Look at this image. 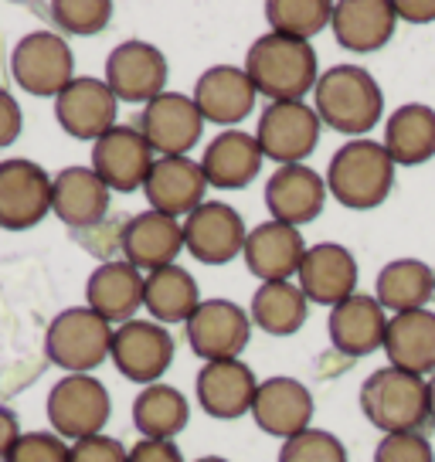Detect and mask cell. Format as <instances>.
<instances>
[{"label": "cell", "instance_id": "obj_1", "mask_svg": "<svg viewBox=\"0 0 435 462\" xmlns=\"http://www.w3.org/2000/svg\"><path fill=\"white\" fill-rule=\"evenodd\" d=\"M245 75L259 96L269 102H303L319 82L317 51L310 42L282 38V34H262L252 42L245 55Z\"/></svg>", "mask_w": 435, "mask_h": 462}, {"label": "cell", "instance_id": "obj_2", "mask_svg": "<svg viewBox=\"0 0 435 462\" xmlns=\"http://www.w3.org/2000/svg\"><path fill=\"white\" fill-rule=\"evenodd\" d=\"M313 109L319 123L347 136H361L381 119L384 96L375 75L361 65H334L319 72V82L313 88Z\"/></svg>", "mask_w": 435, "mask_h": 462}, {"label": "cell", "instance_id": "obj_3", "mask_svg": "<svg viewBox=\"0 0 435 462\" xmlns=\"http://www.w3.org/2000/svg\"><path fill=\"white\" fill-rule=\"evenodd\" d=\"M392 188L394 160L388 157L384 143L375 140H350L327 167V190L350 211H375L388 201Z\"/></svg>", "mask_w": 435, "mask_h": 462}, {"label": "cell", "instance_id": "obj_4", "mask_svg": "<svg viewBox=\"0 0 435 462\" xmlns=\"http://www.w3.org/2000/svg\"><path fill=\"white\" fill-rule=\"evenodd\" d=\"M361 411L384 435L419 432L429 421V381L388 364L361 384Z\"/></svg>", "mask_w": 435, "mask_h": 462}, {"label": "cell", "instance_id": "obj_5", "mask_svg": "<svg viewBox=\"0 0 435 462\" xmlns=\"http://www.w3.org/2000/svg\"><path fill=\"white\" fill-rule=\"evenodd\" d=\"M113 323H106L88 306H72L51 319L44 333V354L69 374H88L113 354Z\"/></svg>", "mask_w": 435, "mask_h": 462}, {"label": "cell", "instance_id": "obj_6", "mask_svg": "<svg viewBox=\"0 0 435 462\" xmlns=\"http://www.w3.org/2000/svg\"><path fill=\"white\" fill-rule=\"evenodd\" d=\"M113 402L96 374H65L48 391V425L59 439H92L102 435Z\"/></svg>", "mask_w": 435, "mask_h": 462}, {"label": "cell", "instance_id": "obj_7", "mask_svg": "<svg viewBox=\"0 0 435 462\" xmlns=\"http://www.w3.org/2000/svg\"><path fill=\"white\" fill-rule=\"evenodd\" d=\"M11 72L14 82L28 96L42 99H59L75 79V55L69 42L51 34V31H31L14 44L11 55Z\"/></svg>", "mask_w": 435, "mask_h": 462}, {"label": "cell", "instance_id": "obj_8", "mask_svg": "<svg viewBox=\"0 0 435 462\" xmlns=\"http://www.w3.org/2000/svg\"><path fill=\"white\" fill-rule=\"evenodd\" d=\"M319 130L323 123L310 102H269L259 116L255 140L265 157L276 160L279 167H290L303 163L317 150Z\"/></svg>", "mask_w": 435, "mask_h": 462}, {"label": "cell", "instance_id": "obj_9", "mask_svg": "<svg viewBox=\"0 0 435 462\" xmlns=\"http://www.w3.org/2000/svg\"><path fill=\"white\" fill-rule=\"evenodd\" d=\"M51 215V173L24 157L0 160V228L28 231Z\"/></svg>", "mask_w": 435, "mask_h": 462}, {"label": "cell", "instance_id": "obj_10", "mask_svg": "<svg viewBox=\"0 0 435 462\" xmlns=\"http://www.w3.org/2000/svg\"><path fill=\"white\" fill-rule=\"evenodd\" d=\"M153 163H157V150L146 143L140 126H113L92 143V171L99 173L106 188L119 194L143 190Z\"/></svg>", "mask_w": 435, "mask_h": 462}, {"label": "cell", "instance_id": "obj_11", "mask_svg": "<svg viewBox=\"0 0 435 462\" xmlns=\"http://www.w3.org/2000/svg\"><path fill=\"white\" fill-rule=\"evenodd\" d=\"M184 327H188L190 350L204 364L238 361V354L245 350L252 337V317L232 300H204Z\"/></svg>", "mask_w": 435, "mask_h": 462}, {"label": "cell", "instance_id": "obj_12", "mask_svg": "<svg viewBox=\"0 0 435 462\" xmlns=\"http://www.w3.org/2000/svg\"><path fill=\"white\" fill-rule=\"evenodd\" d=\"M109 357L119 367V374L150 388V384H160V377L171 371L174 337L167 333V327H160L153 319H130L113 333Z\"/></svg>", "mask_w": 435, "mask_h": 462}, {"label": "cell", "instance_id": "obj_13", "mask_svg": "<svg viewBox=\"0 0 435 462\" xmlns=\"http://www.w3.org/2000/svg\"><path fill=\"white\" fill-rule=\"evenodd\" d=\"M140 133L160 157H188L204 133V116L194 106V96L163 92L146 102L140 113Z\"/></svg>", "mask_w": 435, "mask_h": 462}, {"label": "cell", "instance_id": "obj_14", "mask_svg": "<svg viewBox=\"0 0 435 462\" xmlns=\"http://www.w3.org/2000/svg\"><path fill=\"white\" fill-rule=\"evenodd\" d=\"M106 86L119 102H153L167 92V58L150 42H123L106 58Z\"/></svg>", "mask_w": 435, "mask_h": 462}, {"label": "cell", "instance_id": "obj_15", "mask_svg": "<svg viewBox=\"0 0 435 462\" xmlns=\"http://www.w3.org/2000/svg\"><path fill=\"white\" fill-rule=\"evenodd\" d=\"M116 109L119 99L109 92L106 79H92V75H75L69 88L55 99V119L61 130L88 143H96L113 126H119Z\"/></svg>", "mask_w": 435, "mask_h": 462}, {"label": "cell", "instance_id": "obj_16", "mask_svg": "<svg viewBox=\"0 0 435 462\" xmlns=\"http://www.w3.org/2000/svg\"><path fill=\"white\" fill-rule=\"evenodd\" d=\"M248 228L242 215L225 201H204L194 215L184 217V248L204 265H225L245 252Z\"/></svg>", "mask_w": 435, "mask_h": 462}, {"label": "cell", "instance_id": "obj_17", "mask_svg": "<svg viewBox=\"0 0 435 462\" xmlns=\"http://www.w3.org/2000/svg\"><path fill=\"white\" fill-rule=\"evenodd\" d=\"M119 245H123V259L133 269L150 275L174 265L177 255L184 252V225L160 211H140L123 225Z\"/></svg>", "mask_w": 435, "mask_h": 462}, {"label": "cell", "instance_id": "obj_18", "mask_svg": "<svg viewBox=\"0 0 435 462\" xmlns=\"http://www.w3.org/2000/svg\"><path fill=\"white\" fill-rule=\"evenodd\" d=\"M252 419L265 435L296 439L313 429V394L296 377H269L262 381L252 402Z\"/></svg>", "mask_w": 435, "mask_h": 462}, {"label": "cell", "instance_id": "obj_19", "mask_svg": "<svg viewBox=\"0 0 435 462\" xmlns=\"http://www.w3.org/2000/svg\"><path fill=\"white\" fill-rule=\"evenodd\" d=\"M327 201V177H319L313 167L306 163H290L279 167L269 180H265V208L273 221H282L290 228L317 221Z\"/></svg>", "mask_w": 435, "mask_h": 462}, {"label": "cell", "instance_id": "obj_20", "mask_svg": "<svg viewBox=\"0 0 435 462\" xmlns=\"http://www.w3.org/2000/svg\"><path fill=\"white\" fill-rule=\"evenodd\" d=\"M204 190H208V177L201 171V160L190 157H157L143 184L150 211L171 217L194 215L204 204Z\"/></svg>", "mask_w": 435, "mask_h": 462}, {"label": "cell", "instance_id": "obj_21", "mask_svg": "<svg viewBox=\"0 0 435 462\" xmlns=\"http://www.w3.org/2000/svg\"><path fill=\"white\" fill-rule=\"evenodd\" d=\"M245 265L248 273L265 282H290L300 275V265L306 259L303 235L282 221H262L259 228L248 231L245 238Z\"/></svg>", "mask_w": 435, "mask_h": 462}, {"label": "cell", "instance_id": "obj_22", "mask_svg": "<svg viewBox=\"0 0 435 462\" xmlns=\"http://www.w3.org/2000/svg\"><path fill=\"white\" fill-rule=\"evenodd\" d=\"M300 289L310 303L317 306H340L357 289V262L350 248L337 242H319L306 248V259L300 265Z\"/></svg>", "mask_w": 435, "mask_h": 462}, {"label": "cell", "instance_id": "obj_23", "mask_svg": "<svg viewBox=\"0 0 435 462\" xmlns=\"http://www.w3.org/2000/svg\"><path fill=\"white\" fill-rule=\"evenodd\" d=\"M194 391H198V404L204 408V415L232 421L242 419V415H252L259 381H255L248 364L215 361L201 367V374L194 381Z\"/></svg>", "mask_w": 435, "mask_h": 462}, {"label": "cell", "instance_id": "obj_24", "mask_svg": "<svg viewBox=\"0 0 435 462\" xmlns=\"http://www.w3.org/2000/svg\"><path fill=\"white\" fill-rule=\"evenodd\" d=\"M255 86L245 69L235 65H211L194 86V106L201 109L204 123L215 126H238L255 109Z\"/></svg>", "mask_w": 435, "mask_h": 462}, {"label": "cell", "instance_id": "obj_25", "mask_svg": "<svg viewBox=\"0 0 435 462\" xmlns=\"http://www.w3.org/2000/svg\"><path fill=\"white\" fill-rule=\"evenodd\" d=\"M388 313L377 303L375 296H361L354 292L350 300L330 310L327 330H330V344L347 354V357H367L375 350H384V333H388Z\"/></svg>", "mask_w": 435, "mask_h": 462}, {"label": "cell", "instance_id": "obj_26", "mask_svg": "<svg viewBox=\"0 0 435 462\" xmlns=\"http://www.w3.org/2000/svg\"><path fill=\"white\" fill-rule=\"evenodd\" d=\"M262 160H265V153H262L255 133L225 130L204 146L201 171L208 177V188L242 190L259 177Z\"/></svg>", "mask_w": 435, "mask_h": 462}, {"label": "cell", "instance_id": "obj_27", "mask_svg": "<svg viewBox=\"0 0 435 462\" xmlns=\"http://www.w3.org/2000/svg\"><path fill=\"white\" fill-rule=\"evenodd\" d=\"M109 211V188L92 167H65L51 177V215L69 228H96Z\"/></svg>", "mask_w": 435, "mask_h": 462}, {"label": "cell", "instance_id": "obj_28", "mask_svg": "<svg viewBox=\"0 0 435 462\" xmlns=\"http://www.w3.org/2000/svg\"><path fill=\"white\" fill-rule=\"evenodd\" d=\"M143 282L146 275H140V269H133L126 259L102 262L86 282V306L106 323L123 327L136 319V310L143 306Z\"/></svg>", "mask_w": 435, "mask_h": 462}, {"label": "cell", "instance_id": "obj_29", "mask_svg": "<svg viewBox=\"0 0 435 462\" xmlns=\"http://www.w3.org/2000/svg\"><path fill=\"white\" fill-rule=\"evenodd\" d=\"M330 28H334L340 48L367 55L392 42L398 14H394L392 0H340L334 4Z\"/></svg>", "mask_w": 435, "mask_h": 462}, {"label": "cell", "instance_id": "obj_30", "mask_svg": "<svg viewBox=\"0 0 435 462\" xmlns=\"http://www.w3.org/2000/svg\"><path fill=\"white\" fill-rule=\"evenodd\" d=\"M384 354L392 367L408 374L432 377L435 374V313L432 310H412L388 319L384 333Z\"/></svg>", "mask_w": 435, "mask_h": 462}, {"label": "cell", "instance_id": "obj_31", "mask_svg": "<svg viewBox=\"0 0 435 462\" xmlns=\"http://www.w3.org/2000/svg\"><path fill=\"white\" fill-rule=\"evenodd\" d=\"M384 150L394 167H419L435 157V109L421 102L398 106L384 126Z\"/></svg>", "mask_w": 435, "mask_h": 462}, {"label": "cell", "instance_id": "obj_32", "mask_svg": "<svg viewBox=\"0 0 435 462\" xmlns=\"http://www.w3.org/2000/svg\"><path fill=\"white\" fill-rule=\"evenodd\" d=\"M201 292H198V282L194 275L184 269V265H167V269H157V273L146 275L143 282V306L150 310L153 323H188L194 317V310L201 306Z\"/></svg>", "mask_w": 435, "mask_h": 462}, {"label": "cell", "instance_id": "obj_33", "mask_svg": "<svg viewBox=\"0 0 435 462\" xmlns=\"http://www.w3.org/2000/svg\"><path fill=\"white\" fill-rule=\"evenodd\" d=\"M375 300L384 306V313H412L425 310L435 296V273L419 259H394L388 262L375 282Z\"/></svg>", "mask_w": 435, "mask_h": 462}, {"label": "cell", "instance_id": "obj_34", "mask_svg": "<svg viewBox=\"0 0 435 462\" xmlns=\"http://www.w3.org/2000/svg\"><path fill=\"white\" fill-rule=\"evenodd\" d=\"M190 421V404L171 384H150L136 394L133 402V425L140 429L143 439H163L174 442V435H180Z\"/></svg>", "mask_w": 435, "mask_h": 462}, {"label": "cell", "instance_id": "obj_35", "mask_svg": "<svg viewBox=\"0 0 435 462\" xmlns=\"http://www.w3.org/2000/svg\"><path fill=\"white\" fill-rule=\"evenodd\" d=\"M306 313H310V300L292 282L259 286V292L252 296V310H248L252 323L273 337H292L306 323Z\"/></svg>", "mask_w": 435, "mask_h": 462}, {"label": "cell", "instance_id": "obj_36", "mask_svg": "<svg viewBox=\"0 0 435 462\" xmlns=\"http://www.w3.org/2000/svg\"><path fill=\"white\" fill-rule=\"evenodd\" d=\"M265 21H269L273 34L310 42L334 21V4H327V0H269Z\"/></svg>", "mask_w": 435, "mask_h": 462}, {"label": "cell", "instance_id": "obj_37", "mask_svg": "<svg viewBox=\"0 0 435 462\" xmlns=\"http://www.w3.org/2000/svg\"><path fill=\"white\" fill-rule=\"evenodd\" d=\"M51 17L61 31L88 38V34L106 31V24L113 21V4L109 0H55Z\"/></svg>", "mask_w": 435, "mask_h": 462}, {"label": "cell", "instance_id": "obj_38", "mask_svg": "<svg viewBox=\"0 0 435 462\" xmlns=\"http://www.w3.org/2000/svg\"><path fill=\"white\" fill-rule=\"evenodd\" d=\"M279 462H347V448L334 432L306 429L303 435L282 442Z\"/></svg>", "mask_w": 435, "mask_h": 462}, {"label": "cell", "instance_id": "obj_39", "mask_svg": "<svg viewBox=\"0 0 435 462\" xmlns=\"http://www.w3.org/2000/svg\"><path fill=\"white\" fill-rule=\"evenodd\" d=\"M375 462H435V452L421 432H394L377 442Z\"/></svg>", "mask_w": 435, "mask_h": 462}, {"label": "cell", "instance_id": "obj_40", "mask_svg": "<svg viewBox=\"0 0 435 462\" xmlns=\"http://www.w3.org/2000/svg\"><path fill=\"white\" fill-rule=\"evenodd\" d=\"M4 462H69V446L55 432H24Z\"/></svg>", "mask_w": 435, "mask_h": 462}, {"label": "cell", "instance_id": "obj_41", "mask_svg": "<svg viewBox=\"0 0 435 462\" xmlns=\"http://www.w3.org/2000/svg\"><path fill=\"white\" fill-rule=\"evenodd\" d=\"M130 448H123L113 435H92L69 446V462H126Z\"/></svg>", "mask_w": 435, "mask_h": 462}, {"label": "cell", "instance_id": "obj_42", "mask_svg": "<svg viewBox=\"0 0 435 462\" xmlns=\"http://www.w3.org/2000/svg\"><path fill=\"white\" fill-rule=\"evenodd\" d=\"M126 462H184L177 442H163V439H140L130 448Z\"/></svg>", "mask_w": 435, "mask_h": 462}, {"label": "cell", "instance_id": "obj_43", "mask_svg": "<svg viewBox=\"0 0 435 462\" xmlns=\"http://www.w3.org/2000/svg\"><path fill=\"white\" fill-rule=\"evenodd\" d=\"M21 126H24L21 106H17V99L7 88H0V150H7V146L14 143L17 136H21Z\"/></svg>", "mask_w": 435, "mask_h": 462}, {"label": "cell", "instance_id": "obj_44", "mask_svg": "<svg viewBox=\"0 0 435 462\" xmlns=\"http://www.w3.org/2000/svg\"><path fill=\"white\" fill-rule=\"evenodd\" d=\"M394 14L412 24H429L435 21V0H392Z\"/></svg>", "mask_w": 435, "mask_h": 462}, {"label": "cell", "instance_id": "obj_45", "mask_svg": "<svg viewBox=\"0 0 435 462\" xmlns=\"http://www.w3.org/2000/svg\"><path fill=\"white\" fill-rule=\"evenodd\" d=\"M21 421H17V415L11 411V408H4L0 404V462L7 459V452L17 446V439H21Z\"/></svg>", "mask_w": 435, "mask_h": 462}, {"label": "cell", "instance_id": "obj_46", "mask_svg": "<svg viewBox=\"0 0 435 462\" xmlns=\"http://www.w3.org/2000/svg\"><path fill=\"white\" fill-rule=\"evenodd\" d=\"M429 421L435 425V374L429 377Z\"/></svg>", "mask_w": 435, "mask_h": 462}, {"label": "cell", "instance_id": "obj_47", "mask_svg": "<svg viewBox=\"0 0 435 462\" xmlns=\"http://www.w3.org/2000/svg\"><path fill=\"white\" fill-rule=\"evenodd\" d=\"M194 462H228V459H221V456H204V459H194Z\"/></svg>", "mask_w": 435, "mask_h": 462}]
</instances>
